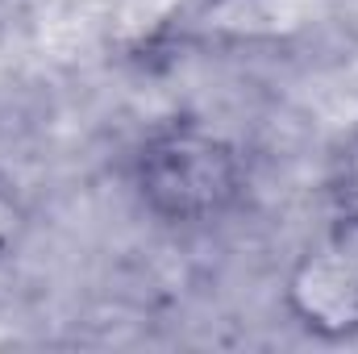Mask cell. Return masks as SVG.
Segmentation results:
<instances>
[{
	"instance_id": "6da1fadb",
	"label": "cell",
	"mask_w": 358,
	"mask_h": 354,
	"mask_svg": "<svg viewBox=\"0 0 358 354\" xmlns=\"http://www.w3.org/2000/svg\"><path fill=\"white\" fill-rule=\"evenodd\" d=\"M129 183L138 204L176 229H200L225 221L250 187V167L238 142L200 125H155L129 155Z\"/></svg>"
},
{
	"instance_id": "7a4b0ae2",
	"label": "cell",
	"mask_w": 358,
	"mask_h": 354,
	"mask_svg": "<svg viewBox=\"0 0 358 354\" xmlns=\"http://www.w3.org/2000/svg\"><path fill=\"white\" fill-rule=\"evenodd\" d=\"M292 317L329 342L358 338V229H334L321 250H308L287 275Z\"/></svg>"
},
{
	"instance_id": "3957f363",
	"label": "cell",
	"mask_w": 358,
	"mask_h": 354,
	"mask_svg": "<svg viewBox=\"0 0 358 354\" xmlns=\"http://www.w3.org/2000/svg\"><path fill=\"white\" fill-rule=\"evenodd\" d=\"M325 204H329L334 229H358V129H350V134L329 150Z\"/></svg>"
}]
</instances>
